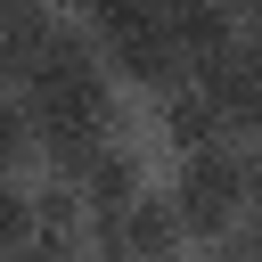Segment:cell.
<instances>
[{
    "instance_id": "1",
    "label": "cell",
    "mask_w": 262,
    "mask_h": 262,
    "mask_svg": "<svg viewBox=\"0 0 262 262\" xmlns=\"http://www.w3.org/2000/svg\"><path fill=\"white\" fill-rule=\"evenodd\" d=\"M25 106H33V131H41V156L57 172H74L115 131V74L82 49V33H66L57 57H41L25 74Z\"/></svg>"
},
{
    "instance_id": "2",
    "label": "cell",
    "mask_w": 262,
    "mask_h": 262,
    "mask_svg": "<svg viewBox=\"0 0 262 262\" xmlns=\"http://www.w3.org/2000/svg\"><path fill=\"white\" fill-rule=\"evenodd\" d=\"M246 205H254V172H246V156H237L229 139H213V147L180 156L172 213H180V229H188V237H229Z\"/></svg>"
},
{
    "instance_id": "3",
    "label": "cell",
    "mask_w": 262,
    "mask_h": 262,
    "mask_svg": "<svg viewBox=\"0 0 262 262\" xmlns=\"http://www.w3.org/2000/svg\"><path fill=\"white\" fill-rule=\"evenodd\" d=\"M90 229H98V246H106V254H123V262H172V254H180V237H188V229H180V213H172V196H147V188H139L123 213L90 221Z\"/></svg>"
},
{
    "instance_id": "4",
    "label": "cell",
    "mask_w": 262,
    "mask_h": 262,
    "mask_svg": "<svg viewBox=\"0 0 262 262\" xmlns=\"http://www.w3.org/2000/svg\"><path fill=\"white\" fill-rule=\"evenodd\" d=\"M57 180H74V196L90 205V221H106V213H123L131 196H139V156L123 147V139H98L74 172H57Z\"/></svg>"
},
{
    "instance_id": "5",
    "label": "cell",
    "mask_w": 262,
    "mask_h": 262,
    "mask_svg": "<svg viewBox=\"0 0 262 262\" xmlns=\"http://www.w3.org/2000/svg\"><path fill=\"white\" fill-rule=\"evenodd\" d=\"M164 25H172V41L188 49V66H213L221 49H237V0H164Z\"/></svg>"
},
{
    "instance_id": "6",
    "label": "cell",
    "mask_w": 262,
    "mask_h": 262,
    "mask_svg": "<svg viewBox=\"0 0 262 262\" xmlns=\"http://www.w3.org/2000/svg\"><path fill=\"white\" fill-rule=\"evenodd\" d=\"M106 57H115V74H123L131 90H180V82H196V66H188V49L172 41V25L123 41V49H106Z\"/></svg>"
},
{
    "instance_id": "7",
    "label": "cell",
    "mask_w": 262,
    "mask_h": 262,
    "mask_svg": "<svg viewBox=\"0 0 262 262\" xmlns=\"http://www.w3.org/2000/svg\"><path fill=\"white\" fill-rule=\"evenodd\" d=\"M82 229H90V205L74 196V180H57V188H33V246H41L49 262L82 254Z\"/></svg>"
},
{
    "instance_id": "8",
    "label": "cell",
    "mask_w": 262,
    "mask_h": 262,
    "mask_svg": "<svg viewBox=\"0 0 262 262\" xmlns=\"http://www.w3.org/2000/svg\"><path fill=\"white\" fill-rule=\"evenodd\" d=\"M164 139H172L180 156H196V147L229 139V123H221V106L205 98V82H180V90H164Z\"/></svg>"
},
{
    "instance_id": "9",
    "label": "cell",
    "mask_w": 262,
    "mask_h": 262,
    "mask_svg": "<svg viewBox=\"0 0 262 262\" xmlns=\"http://www.w3.org/2000/svg\"><path fill=\"white\" fill-rule=\"evenodd\" d=\"M82 16H90V33L106 49H123V41H139V33L164 25V0H82Z\"/></svg>"
},
{
    "instance_id": "10",
    "label": "cell",
    "mask_w": 262,
    "mask_h": 262,
    "mask_svg": "<svg viewBox=\"0 0 262 262\" xmlns=\"http://www.w3.org/2000/svg\"><path fill=\"white\" fill-rule=\"evenodd\" d=\"M41 147V131H33V106H8L0 98V180H16V164Z\"/></svg>"
},
{
    "instance_id": "11",
    "label": "cell",
    "mask_w": 262,
    "mask_h": 262,
    "mask_svg": "<svg viewBox=\"0 0 262 262\" xmlns=\"http://www.w3.org/2000/svg\"><path fill=\"white\" fill-rule=\"evenodd\" d=\"M0 246H33V188L0 180Z\"/></svg>"
},
{
    "instance_id": "12",
    "label": "cell",
    "mask_w": 262,
    "mask_h": 262,
    "mask_svg": "<svg viewBox=\"0 0 262 262\" xmlns=\"http://www.w3.org/2000/svg\"><path fill=\"white\" fill-rule=\"evenodd\" d=\"M237 25H246V41H262V0H237Z\"/></svg>"
},
{
    "instance_id": "13",
    "label": "cell",
    "mask_w": 262,
    "mask_h": 262,
    "mask_svg": "<svg viewBox=\"0 0 262 262\" xmlns=\"http://www.w3.org/2000/svg\"><path fill=\"white\" fill-rule=\"evenodd\" d=\"M246 172H254V205H262V131H254V147H246Z\"/></svg>"
},
{
    "instance_id": "14",
    "label": "cell",
    "mask_w": 262,
    "mask_h": 262,
    "mask_svg": "<svg viewBox=\"0 0 262 262\" xmlns=\"http://www.w3.org/2000/svg\"><path fill=\"white\" fill-rule=\"evenodd\" d=\"M0 262H49L41 246H0Z\"/></svg>"
},
{
    "instance_id": "15",
    "label": "cell",
    "mask_w": 262,
    "mask_h": 262,
    "mask_svg": "<svg viewBox=\"0 0 262 262\" xmlns=\"http://www.w3.org/2000/svg\"><path fill=\"white\" fill-rule=\"evenodd\" d=\"M0 82H16V74H8V57H0Z\"/></svg>"
}]
</instances>
